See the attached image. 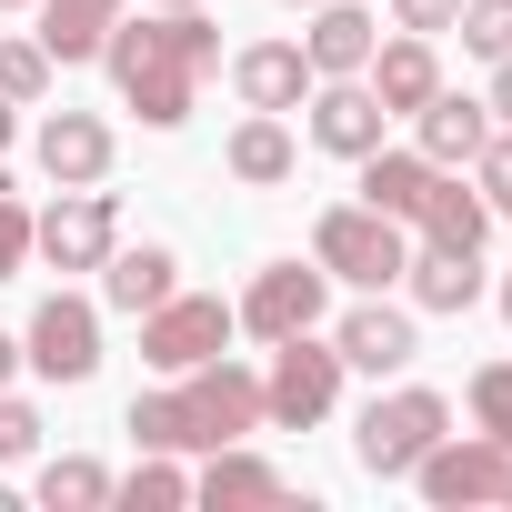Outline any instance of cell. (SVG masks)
<instances>
[{"label": "cell", "instance_id": "6da1fadb", "mask_svg": "<svg viewBox=\"0 0 512 512\" xmlns=\"http://www.w3.org/2000/svg\"><path fill=\"white\" fill-rule=\"evenodd\" d=\"M101 71L121 91V111H141V131H181L201 111V81L221 71V11H151V21H111L101 41Z\"/></svg>", "mask_w": 512, "mask_h": 512}, {"label": "cell", "instance_id": "7a4b0ae2", "mask_svg": "<svg viewBox=\"0 0 512 512\" xmlns=\"http://www.w3.org/2000/svg\"><path fill=\"white\" fill-rule=\"evenodd\" d=\"M442 432H452V402H442L432 382H402V372H392V392H372L362 422H352V462H362L372 482H412V462H422Z\"/></svg>", "mask_w": 512, "mask_h": 512}, {"label": "cell", "instance_id": "3957f363", "mask_svg": "<svg viewBox=\"0 0 512 512\" xmlns=\"http://www.w3.org/2000/svg\"><path fill=\"white\" fill-rule=\"evenodd\" d=\"M312 262H322L332 282H352V292H402L412 231H402V221H382L372 201H332V211L312 221Z\"/></svg>", "mask_w": 512, "mask_h": 512}, {"label": "cell", "instance_id": "277c9868", "mask_svg": "<svg viewBox=\"0 0 512 512\" xmlns=\"http://www.w3.org/2000/svg\"><path fill=\"white\" fill-rule=\"evenodd\" d=\"M171 402H181V452H221L262 432V372H241L231 352L201 372H171Z\"/></svg>", "mask_w": 512, "mask_h": 512}, {"label": "cell", "instance_id": "5b68a950", "mask_svg": "<svg viewBox=\"0 0 512 512\" xmlns=\"http://www.w3.org/2000/svg\"><path fill=\"white\" fill-rule=\"evenodd\" d=\"M332 402H342V352H332V332H292V342H272L262 422H272V432H312V422H332Z\"/></svg>", "mask_w": 512, "mask_h": 512}, {"label": "cell", "instance_id": "8992f818", "mask_svg": "<svg viewBox=\"0 0 512 512\" xmlns=\"http://www.w3.org/2000/svg\"><path fill=\"white\" fill-rule=\"evenodd\" d=\"M111 241H121V191H101V181H81V191H61L51 211H31V262H51L61 282H71V272H101Z\"/></svg>", "mask_w": 512, "mask_h": 512}, {"label": "cell", "instance_id": "52a82bcc", "mask_svg": "<svg viewBox=\"0 0 512 512\" xmlns=\"http://www.w3.org/2000/svg\"><path fill=\"white\" fill-rule=\"evenodd\" d=\"M231 302L221 292H171V302H151L141 312V362L171 382V372H201V362H221L231 352Z\"/></svg>", "mask_w": 512, "mask_h": 512}, {"label": "cell", "instance_id": "ba28073f", "mask_svg": "<svg viewBox=\"0 0 512 512\" xmlns=\"http://www.w3.org/2000/svg\"><path fill=\"white\" fill-rule=\"evenodd\" d=\"M322 312H332V272H322V262H262V272H251V292L231 302V322H241L251 342L322 332Z\"/></svg>", "mask_w": 512, "mask_h": 512}, {"label": "cell", "instance_id": "9c48e42d", "mask_svg": "<svg viewBox=\"0 0 512 512\" xmlns=\"http://www.w3.org/2000/svg\"><path fill=\"white\" fill-rule=\"evenodd\" d=\"M21 362L41 372V382H91L101 372V302H81V292H41V312L21 322Z\"/></svg>", "mask_w": 512, "mask_h": 512}, {"label": "cell", "instance_id": "30bf717a", "mask_svg": "<svg viewBox=\"0 0 512 512\" xmlns=\"http://www.w3.org/2000/svg\"><path fill=\"white\" fill-rule=\"evenodd\" d=\"M332 352H342V372L392 382V372H412V362H422V312H412V302H392V292H362V302L332 322Z\"/></svg>", "mask_w": 512, "mask_h": 512}, {"label": "cell", "instance_id": "8fae6325", "mask_svg": "<svg viewBox=\"0 0 512 512\" xmlns=\"http://www.w3.org/2000/svg\"><path fill=\"white\" fill-rule=\"evenodd\" d=\"M412 482H422V502L432 512H462V502H512V452L492 442V432H442L422 462H412Z\"/></svg>", "mask_w": 512, "mask_h": 512}, {"label": "cell", "instance_id": "7c38bea8", "mask_svg": "<svg viewBox=\"0 0 512 512\" xmlns=\"http://www.w3.org/2000/svg\"><path fill=\"white\" fill-rule=\"evenodd\" d=\"M31 161H41V181H51V191H81V181H111V161H121V131H111L101 111H41V131H31Z\"/></svg>", "mask_w": 512, "mask_h": 512}, {"label": "cell", "instance_id": "4fadbf2b", "mask_svg": "<svg viewBox=\"0 0 512 512\" xmlns=\"http://www.w3.org/2000/svg\"><path fill=\"white\" fill-rule=\"evenodd\" d=\"M302 131H312V151H332V161H362V151H382V141H392V111L372 101V81H312V101H302Z\"/></svg>", "mask_w": 512, "mask_h": 512}, {"label": "cell", "instance_id": "5bb4252c", "mask_svg": "<svg viewBox=\"0 0 512 512\" xmlns=\"http://www.w3.org/2000/svg\"><path fill=\"white\" fill-rule=\"evenodd\" d=\"M382 21H372V0H312V21H302V61L312 81H362Z\"/></svg>", "mask_w": 512, "mask_h": 512}, {"label": "cell", "instance_id": "9a60e30c", "mask_svg": "<svg viewBox=\"0 0 512 512\" xmlns=\"http://www.w3.org/2000/svg\"><path fill=\"white\" fill-rule=\"evenodd\" d=\"M231 91H241V111H302L312 101V61H302V41H241L231 51Z\"/></svg>", "mask_w": 512, "mask_h": 512}, {"label": "cell", "instance_id": "2e32d148", "mask_svg": "<svg viewBox=\"0 0 512 512\" xmlns=\"http://www.w3.org/2000/svg\"><path fill=\"white\" fill-rule=\"evenodd\" d=\"M362 81H372V101H382L392 121H412V111H422V101L442 91V51H432L422 31H392V41H372Z\"/></svg>", "mask_w": 512, "mask_h": 512}, {"label": "cell", "instance_id": "e0dca14e", "mask_svg": "<svg viewBox=\"0 0 512 512\" xmlns=\"http://www.w3.org/2000/svg\"><path fill=\"white\" fill-rule=\"evenodd\" d=\"M221 171H231L241 191H282V181L302 171L292 121H282V111H241V121H231V141H221Z\"/></svg>", "mask_w": 512, "mask_h": 512}, {"label": "cell", "instance_id": "ac0fdd59", "mask_svg": "<svg viewBox=\"0 0 512 512\" xmlns=\"http://www.w3.org/2000/svg\"><path fill=\"white\" fill-rule=\"evenodd\" d=\"M402 292H412V312H472L492 282H482V251H452V241H412V262H402Z\"/></svg>", "mask_w": 512, "mask_h": 512}, {"label": "cell", "instance_id": "d6986e66", "mask_svg": "<svg viewBox=\"0 0 512 512\" xmlns=\"http://www.w3.org/2000/svg\"><path fill=\"white\" fill-rule=\"evenodd\" d=\"M181 292V262H171V241H111V262H101V312H151Z\"/></svg>", "mask_w": 512, "mask_h": 512}, {"label": "cell", "instance_id": "ffe728a7", "mask_svg": "<svg viewBox=\"0 0 512 512\" xmlns=\"http://www.w3.org/2000/svg\"><path fill=\"white\" fill-rule=\"evenodd\" d=\"M482 141H492V111H482L472 91H432V101L412 111V151H422L432 171H462Z\"/></svg>", "mask_w": 512, "mask_h": 512}, {"label": "cell", "instance_id": "44dd1931", "mask_svg": "<svg viewBox=\"0 0 512 512\" xmlns=\"http://www.w3.org/2000/svg\"><path fill=\"white\" fill-rule=\"evenodd\" d=\"M191 502H211V512H262V502H292V482L262 462V452H241V442H221L201 472H191Z\"/></svg>", "mask_w": 512, "mask_h": 512}, {"label": "cell", "instance_id": "7402d4cb", "mask_svg": "<svg viewBox=\"0 0 512 512\" xmlns=\"http://www.w3.org/2000/svg\"><path fill=\"white\" fill-rule=\"evenodd\" d=\"M412 231H422V241H452V251H482V241H492V201H482L462 171H432V191H422Z\"/></svg>", "mask_w": 512, "mask_h": 512}, {"label": "cell", "instance_id": "603a6c76", "mask_svg": "<svg viewBox=\"0 0 512 512\" xmlns=\"http://www.w3.org/2000/svg\"><path fill=\"white\" fill-rule=\"evenodd\" d=\"M31 11H41V51H51V71L61 61H101V41H111V21L131 11V0H31Z\"/></svg>", "mask_w": 512, "mask_h": 512}, {"label": "cell", "instance_id": "cb8c5ba5", "mask_svg": "<svg viewBox=\"0 0 512 512\" xmlns=\"http://www.w3.org/2000/svg\"><path fill=\"white\" fill-rule=\"evenodd\" d=\"M352 171H362V201H372L382 221H402V231H412V211H422V191H432V161H422V151H392V141H382V151H362Z\"/></svg>", "mask_w": 512, "mask_h": 512}, {"label": "cell", "instance_id": "d4e9b609", "mask_svg": "<svg viewBox=\"0 0 512 512\" xmlns=\"http://www.w3.org/2000/svg\"><path fill=\"white\" fill-rule=\"evenodd\" d=\"M51 512H101L111 502V472L91 462V452H61V462H41V482H31Z\"/></svg>", "mask_w": 512, "mask_h": 512}, {"label": "cell", "instance_id": "484cf974", "mask_svg": "<svg viewBox=\"0 0 512 512\" xmlns=\"http://www.w3.org/2000/svg\"><path fill=\"white\" fill-rule=\"evenodd\" d=\"M111 502H131V512H181V502H191V472H181L171 452H141V472L111 482Z\"/></svg>", "mask_w": 512, "mask_h": 512}, {"label": "cell", "instance_id": "4316f807", "mask_svg": "<svg viewBox=\"0 0 512 512\" xmlns=\"http://www.w3.org/2000/svg\"><path fill=\"white\" fill-rule=\"evenodd\" d=\"M462 402H472V432H492V442L512 452V362H482V372L462 382Z\"/></svg>", "mask_w": 512, "mask_h": 512}, {"label": "cell", "instance_id": "83f0119b", "mask_svg": "<svg viewBox=\"0 0 512 512\" xmlns=\"http://www.w3.org/2000/svg\"><path fill=\"white\" fill-rule=\"evenodd\" d=\"M0 101H51V51L41 41H0Z\"/></svg>", "mask_w": 512, "mask_h": 512}, {"label": "cell", "instance_id": "f1b7e54d", "mask_svg": "<svg viewBox=\"0 0 512 512\" xmlns=\"http://www.w3.org/2000/svg\"><path fill=\"white\" fill-rule=\"evenodd\" d=\"M452 31H462L472 61H502V51H512V0H462V21H452Z\"/></svg>", "mask_w": 512, "mask_h": 512}, {"label": "cell", "instance_id": "f546056e", "mask_svg": "<svg viewBox=\"0 0 512 512\" xmlns=\"http://www.w3.org/2000/svg\"><path fill=\"white\" fill-rule=\"evenodd\" d=\"M141 452H181V402L171 392H131V422H121Z\"/></svg>", "mask_w": 512, "mask_h": 512}, {"label": "cell", "instance_id": "4dcf8cb0", "mask_svg": "<svg viewBox=\"0 0 512 512\" xmlns=\"http://www.w3.org/2000/svg\"><path fill=\"white\" fill-rule=\"evenodd\" d=\"M462 171H472V191H482V201H492V221H502V211H512V131L492 121V141H482Z\"/></svg>", "mask_w": 512, "mask_h": 512}, {"label": "cell", "instance_id": "1f68e13d", "mask_svg": "<svg viewBox=\"0 0 512 512\" xmlns=\"http://www.w3.org/2000/svg\"><path fill=\"white\" fill-rule=\"evenodd\" d=\"M21 272H31V201L0 191V282H21Z\"/></svg>", "mask_w": 512, "mask_h": 512}, {"label": "cell", "instance_id": "d6a6232c", "mask_svg": "<svg viewBox=\"0 0 512 512\" xmlns=\"http://www.w3.org/2000/svg\"><path fill=\"white\" fill-rule=\"evenodd\" d=\"M31 452H41V412L21 392H0V462H31Z\"/></svg>", "mask_w": 512, "mask_h": 512}, {"label": "cell", "instance_id": "836d02e7", "mask_svg": "<svg viewBox=\"0 0 512 512\" xmlns=\"http://www.w3.org/2000/svg\"><path fill=\"white\" fill-rule=\"evenodd\" d=\"M462 21V0H392V31H422V41H442Z\"/></svg>", "mask_w": 512, "mask_h": 512}, {"label": "cell", "instance_id": "e575fe53", "mask_svg": "<svg viewBox=\"0 0 512 512\" xmlns=\"http://www.w3.org/2000/svg\"><path fill=\"white\" fill-rule=\"evenodd\" d=\"M482 111H492V121H502V131H512V51H502V61H492V91H482Z\"/></svg>", "mask_w": 512, "mask_h": 512}, {"label": "cell", "instance_id": "d590c367", "mask_svg": "<svg viewBox=\"0 0 512 512\" xmlns=\"http://www.w3.org/2000/svg\"><path fill=\"white\" fill-rule=\"evenodd\" d=\"M11 372H21V342H11V332H0V392H11Z\"/></svg>", "mask_w": 512, "mask_h": 512}, {"label": "cell", "instance_id": "8d00e7d4", "mask_svg": "<svg viewBox=\"0 0 512 512\" xmlns=\"http://www.w3.org/2000/svg\"><path fill=\"white\" fill-rule=\"evenodd\" d=\"M21 141V101H0V151H11Z\"/></svg>", "mask_w": 512, "mask_h": 512}, {"label": "cell", "instance_id": "74e56055", "mask_svg": "<svg viewBox=\"0 0 512 512\" xmlns=\"http://www.w3.org/2000/svg\"><path fill=\"white\" fill-rule=\"evenodd\" d=\"M492 302H502V332H512V272H502V282H492Z\"/></svg>", "mask_w": 512, "mask_h": 512}, {"label": "cell", "instance_id": "f35d334b", "mask_svg": "<svg viewBox=\"0 0 512 512\" xmlns=\"http://www.w3.org/2000/svg\"><path fill=\"white\" fill-rule=\"evenodd\" d=\"M151 11H201V0H151Z\"/></svg>", "mask_w": 512, "mask_h": 512}, {"label": "cell", "instance_id": "ab89813d", "mask_svg": "<svg viewBox=\"0 0 512 512\" xmlns=\"http://www.w3.org/2000/svg\"><path fill=\"white\" fill-rule=\"evenodd\" d=\"M0 11H31V0H0Z\"/></svg>", "mask_w": 512, "mask_h": 512}, {"label": "cell", "instance_id": "60d3db41", "mask_svg": "<svg viewBox=\"0 0 512 512\" xmlns=\"http://www.w3.org/2000/svg\"><path fill=\"white\" fill-rule=\"evenodd\" d=\"M282 11H312V0H282Z\"/></svg>", "mask_w": 512, "mask_h": 512}]
</instances>
